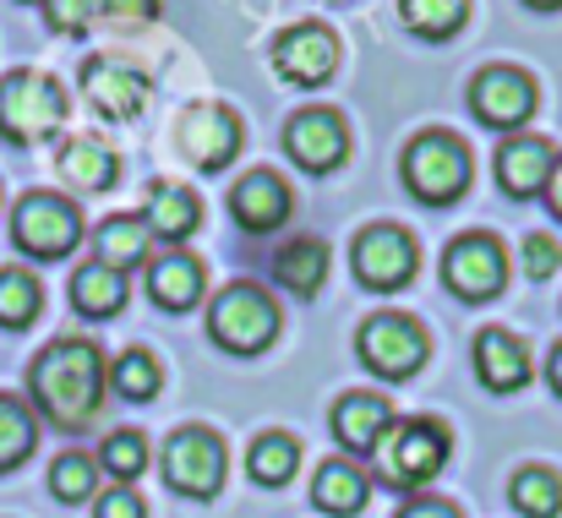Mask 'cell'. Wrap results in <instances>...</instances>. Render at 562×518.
<instances>
[{
	"label": "cell",
	"mask_w": 562,
	"mask_h": 518,
	"mask_svg": "<svg viewBox=\"0 0 562 518\" xmlns=\"http://www.w3.org/2000/svg\"><path fill=\"white\" fill-rule=\"evenodd\" d=\"M295 470H301V437H290V431H262V437H251V448H246V475H251L257 486L279 492V486L295 481Z\"/></svg>",
	"instance_id": "27"
},
{
	"label": "cell",
	"mask_w": 562,
	"mask_h": 518,
	"mask_svg": "<svg viewBox=\"0 0 562 518\" xmlns=\"http://www.w3.org/2000/svg\"><path fill=\"white\" fill-rule=\"evenodd\" d=\"M82 207L60 191H22L11 207V246L33 262H60L82 246Z\"/></svg>",
	"instance_id": "6"
},
{
	"label": "cell",
	"mask_w": 562,
	"mask_h": 518,
	"mask_svg": "<svg viewBox=\"0 0 562 518\" xmlns=\"http://www.w3.org/2000/svg\"><path fill=\"white\" fill-rule=\"evenodd\" d=\"M475 376L486 393H519L530 382V349L508 328H481L475 334Z\"/></svg>",
	"instance_id": "22"
},
{
	"label": "cell",
	"mask_w": 562,
	"mask_h": 518,
	"mask_svg": "<svg viewBox=\"0 0 562 518\" xmlns=\"http://www.w3.org/2000/svg\"><path fill=\"white\" fill-rule=\"evenodd\" d=\"M279 328H284L279 301L251 279H235L207 301V339L224 354H262L279 339Z\"/></svg>",
	"instance_id": "5"
},
{
	"label": "cell",
	"mask_w": 562,
	"mask_h": 518,
	"mask_svg": "<svg viewBox=\"0 0 562 518\" xmlns=\"http://www.w3.org/2000/svg\"><path fill=\"white\" fill-rule=\"evenodd\" d=\"M22 5H44V0H22Z\"/></svg>",
	"instance_id": "43"
},
{
	"label": "cell",
	"mask_w": 562,
	"mask_h": 518,
	"mask_svg": "<svg viewBox=\"0 0 562 518\" xmlns=\"http://www.w3.org/2000/svg\"><path fill=\"white\" fill-rule=\"evenodd\" d=\"M356 360L382 382H409L431 360V334L409 312H372L356 334Z\"/></svg>",
	"instance_id": "7"
},
{
	"label": "cell",
	"mask_w": 562,
	"mask_h": 518,
	"mask_svg": "<svg viewBox=\"0 0 562 518\" xmlns=\"http://www.w3.org/2000/svg\"><path fill=\"white\" fill-rule=\"evenodd\" d=\"M398 415H393V404L372 393V387H356V393H339L334 398V409H328V426H334V437H339V448L350 453V459H372L376 442L387 437V426H393Z\"/></svg>",
	"instance_id": "17"
},
{
	"label": "cell",
	"mask_w": 562,
	"mask_h": 518,
	"mask_svg": "<svg viewBox=\"0 0 562 518\" xmlns=\"http://www.w3.org/2000/svg\"><path fill=\"white\" fill-rule=\"evenodd\" d=\"M398 22L415 33V38H453L464 22H470V0H398Z\"/></svg>",
	"instance_id": "33"
},
{
	"label": "cell",
	"mask_w": 562,
	"mask_h": 518,
	"mask_svg": "<svg viewBox=\"0 0 562 518\" xmlns=\"http://www.w3.org/2000/svg\"><path fill=\"white\" fill-rule=\"evenodd\" d=\"M530 11H562V0H525Z\"/></svg>",
	"instance_id": "42"
},
{
	"label": "cell",
	"mask_w": 562,
	"mask_h": 518,
	"mask_svg": "<svg viewBox=\"0 0 562 518\" xmlns=\"http://www.w3.org/2000/svg\"><path fill=\"white\" fill-rule=\"evenodd\" d=\"M143 224H148L154 246H187L202 229V196L181 180H154L148 202H143Z\"/></svg>",
	"instance_id": "21"
},
{
	"label": "cell",
	"mask_w": 562,
	"mask_h": 518,
	"mask_svg": "<svg viewBox=\"0 0 562 518\" xmlns=\"http://www.w3.org/2000/svg\"><path fill=\"white\" fill-rule=\"evenodd\" d=\"M448 453H453V431L431 415H409L387 426V437L376 442L367 464H372V481H382L387 492L415 497L448 470Z\"/></svg>",
	"instance_id": "2"
},
{
	"label": "cell",
	"mask_w": 562,
	"mask_h": 518,
	"mask_svg": "<svg viewBox=\"0 0 562 518\" xmlns=\"http://www.w3.org/2000/svg\"><path fill=\"white\" fill-rule=\"evenodd\" d=\"M240 143H246V126L229 104H191L181 115V126H176L181 159L207 174L229 170V159H240Z\"/></svg>",
	"instance_id": "14"
},
{
	"label": "cell",
	"mask_w": 562,
	"mask_h": 518,
	"mask_svg": "<svg viewBox=\"0 0 562 518\" xmlns=\"http://www.w3.org/2000/svg\"><path fill=\"white\" fill-rule=\"evenodd\" d=\"M165 486L187 503H207L224 492V470H229V453H224V437L207 431V426H181L165 437Z\"/></svg>",
	"instance_id": "8"
},
{
	"label": "cell",
	"mask_w": 562,
	"mask_h": 518,
	"mask_svg": "<svg viewBox=\"0 0 562 518\" xmlns=\"http://www.w3.org/2000/svg\"><path fill=\"white\" fill-rule=\"evenodd\" d=\"M99 459L93 453H82V448H71V453H60L55 464H49V497L55 503H66V508H82V503H93L104 486H99Z\"/></svg>",
	"instance_id": "32"
},
{
	"label": "cell",
	"mask_w": 562,
	"mask_h": 518,
	"mask_svg": "<svg viewBox=\"0 0 562 518\" xmlns=\"http://www.w3.org/2000/svg\"><path fill=\"white\" fill-rule=\"evenodd\" d=\"M55 174H60L77 196H99V191H110V185L121 180V154H115L104 137L77 132V137H66V143L55 148Z\"/></svg>",
	"instance_id": "20"
},
{
	"label": "cell",
	"mask_w": 562,
	"mask_h": 518,
	"mask_svg": "<svg viewBox=\"0 0 562 518\" xmlns=\"http://www.w3.org/2000/svg\"><path fill=\"white\" fill-rule=\"evenodd\" d=\"M508 503L519 518H558L562 514V475L547 464H525L508 481Z\"/></svg>",
	"instance_id": "31"
},
{
	"label": "cell",
	"mask_w": 562,
	"mask_h": 518,
	"mask_svg": "<svg viewBox=\"0 0 562 518\" xmlns=\"http://www.w3.org/2000/svg\"><path fill=\"white\" fill-rule=\"evenodd\" d=\"M519 257H525V279L530 284H547V279H558L562 268V246L552 240V235H525V246H519Z\"/></svg>",
	"instance_id": "36"
},
{
	"label": "cell",
	"mask_w": 562,
	"mask_h": 518,
	"mask_svg": "<svg viewBox=\"0 0 562 518\" xmlns=\"http://www.w3.org/2000/svg\"><path fill=\"white\" fill-rule=\"evenodd\" d=\"M77 88H82L88 110L115 121V126L137 121L148 110V93H154L148 71H137L132 60H115V55H88L82 71H77Z\"/></svg>",
	"instance_id": "12"
},
{
	"label": "cell",
	"mask_w": 562,
	"mask_h": 518,
	"mask_svg": "<svg viewBox=\"0 0 562 518\" xmlns=\"http://www.w3.org/2000/svg\"><path fill=\"white\" fill-rule=\"evenodd\" d=\"M328 268H334V251H328V240H317V235H295V240H284V246L273 251V279H279L295 301H312V295L328 284Z\"/></svg>",
	"instance_id": "25"
},
{
	"label": "cell",
	"mask_w": 562,
	"mask_h": 518,
	"mask_svg": "<svg viewBox=\"0 0 562 518\" xmlns=\"http://www.w3.org/2000/svg\"><path fill=\"white\" fill-rule=\"evenodd\" d=\"M284 154L301 165L306 174H328L350 159V126L339 110L328 104H312V110H295L284 121Z\"/></svg>",
	"instance_id": "15"
},
{
	"label": "cell",
	"mask_w": 562,
	"mask_h": 518,
	"mask_svg": "<svg viewBox=\"0 0 562 518\" xmlns=\"http://www.w3.org/2000/svg\"><path fill=\"white\" fill-rule=\"evenodd\" d=\"M93 518H148V508H143V497L132 486H104L93 497Z\"/></svg>",
	"instance_id": "38"
},
{
	"label": "cell",
	"mask_w": 562,
	"mask_h": 518,
	"mask_svg": "<svg viewBox=\"0 0 562 518\" xmlns=\"http://www.w3.org/2000/svg\"><path fill=\"white\" fill-rule=\"evenodd\" d=\"M393 518H464L448 497H431V492H415V497H404V508Z\"/></svg>",
	"instance_id": "39"
},
{
	"label": "cell",
	"mask_w": 562,
	"mask_h": 518,
	"mask_svg": "<svg viewBox=\"0 0 562 518\" xmlns=\"http://www.w3.org/2000/svg\"><path fill=\"white\" fill-rule=\"evenodd\" d=\"M290 213H295V191L279 170H251L229 185V218L246 235H273L290 224Z\"/></svg>",
	"instance_id": "16"
},
{
	"label": "cell",
	"mask_w": 562,
	"mask_h": 518,
	"mask_svg": "<svg viewBox=\"0 0 562 518\" xmlns=\"http://www.w3.org/2000/svg\"><path fill=\"white\" fill-rule=\"evenodd\" d=\"M99 470L104 475H115V486H132L148 464H154V448H148V437L137 431V426H121V431H110L104 442H99Z\"/></svg>",
	"instance_id": "34"
},
{
	"label": "cell",
	"mask_w": 562,
	"mask_h": 518,
	"mask_svg": "<svg viewBox=\"0 0 562 518\" xmlns=\"http://www.w3.org/2000/svg\"><path fill=\"white\" fill-rule=\"evenodd\" d=\"M372 503V475L361 470V459H328L312 475V508L328 518H356Z\"/></svg>",
	"instance_id": "24"
},
{
	"label": "cell",
	"mask_w": 562,
	"mask_h": 518,
	"mask_svg": "<svg viewBox=\"0 0 562 518\" xmlns=\"http://www.w3.org/2000/svg\"><path fill=\"white\" fill-rule=\"evenodd\" d=\"M398 180H404V191H409L415 202H426V207H453V202L475 185L470 143H464L459 132H442V126L409 137V148H404V159H398Z\"/></svg>",
	"instance_id": "3"
},
{
	"label": "cell",
	"mask_w": 562,
	"mask_h": 518,
	"mask_svg": "<svg viewBox=\"0 0 562 518\" xmlns=\"http://www.w3.org/2000/svg\"><path fill=\"white\" fill-rule=\"evenodd\" d=\"M44 22L55 33H88L93 22H104V0H44Z\"/></svg>",
	"instance_id": "35"
},
{
	"label": "cell",
	"mask_w": 562,
	"mask_h": 518,
	"mask_svg": "<svg viewBox=\"0 0 562 518\" xmlns=\"http://www.w3.org/2000/svg\"><path fill=\"white\" fill-rule=\"evenodd\" d=\"M350 273H356L361 290L393 295V290H404V284L420 273V246H415V235H409L404 224L376 218V224H367V229L356 235V246H350Z\"/></svg>",
	"instance_id": "9"
},
{
	"label": "cell",
	"mask_w": 562,
	"mask_h": 518,
	"mask_svg": "<svg viewBox=\"0 0 562 518\" xmlns=\"http://www.w3.org/2000/svg\"><path fill=\"white\" fill-rule=\"evenodd\" d=\"M159 387H165V365H159L154 349L137 345V349H121L110 360V393H121L126 404H154Z\"/></svg>",
	"instance_id": "28"
},
{
	"label": "cell",
	"mask_w": 562,
	"mask_h": 518,
	"mask_svg": "<svg viewBox=\"0 0 562 518\" xmlns=\"http://www.w3.org/2000/svg\"><path fill=\"white\" fill-rule=\"evenodd\" d=\"M552 165H558V148L541 137V132H514L497 143V185L514 196V202H530L547 191L552 180Z\"/></svg>",
	"instance_id": "19"
},
{
	"label": "cell",
	"mask_w": 562,
	"mask_h": 518,
	"mask_svg": "<svg viewBox=\"0 0 562 518\" xmlns=\"http://www.w3.org/2000/svg\"><path fill=\"white\" fill-rule=\"evenodd\" d=\"M148 257H154V235H148L143 213H110L93 229V262L132 273V268H148Z\"/></svg>",
	"instance_id": "26"
},
{
	"label": "cell",
	"mask_w": 562,
	"mask_h": 518,
	"mask_svg": "<svg viewBox=\"0 0 562 518\" xmlns=\"http://www.w3.org/2000/svg\"><path fill=\"white\" fill-rule=\"evenodd\" d=\"M339 33L328 22H295L273 38V71L290 88H323L339 71Z\"/></svg>",
	"instance_id": "13"
},
{
	"label": "cell",
	"mask_w": 562,
	"mask_h": 518,
	"mask_svg": "<svg viewBox=\"0 0 562 518\" xmlns=\"http://www.w3.org/2000/svg\"><path fill=\"white\" fill-rule=\"evenodd\" d=\"M110 393V360L82 334L49 339L27 365V409L55 431H82L99 420Z\"/></svg>",
	"instance_id": "1"
},
{
	"label": "cell",
	"mask_w": 562,
	"mask_h": 518,
	"mask_svg": "<svg viewBox=\"0 0 562 518\" xmlns=\"http://www.w3.org/2000/svg\"><path fill=\"white\" fill-rule=\"evenodd\" d=\"M536 77L525 71V66H481L475 77H470V115L481 121V126H492V132H503V137H514V132H525L530 126V115H536Z\"/></svg>",
	"instance_id": "11"
},
{
	"label": "cell",
	"mask_w": 562,
	"mask_h": 518,
	"mask_svg": "<svg viewBox=\"0 0 562 518\" xmlns=\"http://www.w3.org/2000/svg\"><path fill=\"white\" fill-rule=\"evenodd\" d=\"M66 110H71V99H66L60 77L33 71V66H16L0 77V143L38 148L66 126Z\"/></svg>",
	"instance_id": "4"
},
{
	"label": "cell",
	"mask_w": 562,
	"mask_h": 518,
	"mask_svg": "<svg viewBox=\"0 0 562 518\" xmlns=\"http://www.w3.org/2000/svg\"><path fill=\"white\" fill-rule=\"evenodd\" d=\"M541 202L552 207V218H562V154H558V165H552V180H547V191H541Z\"/></svg>",
	"instance_id": "40"
},
{
	"label": "cell",
	"mask_w": 562,
	"mask_h": 518,
	"mask_svg": "<svg viewBox=\"0 0 562 518\" xmlns=\"http://www.w3.org/2000/svg\"><path fill=\"white\" fill-rule=\"evenodd\" d=\"M442 284H448L459 301H470V306L497 301L503 284H508V246H503L492 229H464V235H453L448 251H442Z\"/></svg>",
	"instance_id": "10"
},
{
	"label": "cell",
	"mask_w": 562,
	"mask_h": 518,
	"mask_svg": "<svg viewBox=\"0 0 562 518\" xmlns=\"http://www.w3.org/2000/svg\"><path fill=\"white\" fill-rule=\"evenodd\" d=\"M547 387L562 398V339L552 345V354H547Z\"/></svg>",
	"instance_id": "41"
},
{
	"label": "cell",
	"mask_w": 562,
	"mask_h": 518,
	"mask_svg": "<svg viewBox=\"0 0 562 518\" xmlns=\"http://www.w3.org/2000/svg\"><path fill=\"white\" fill-rule=\"evenodd\" d=\"M38 448V415L27 409V398L0 393V475H11L16 464H27Z\"/></svg>",
	"instance_id": "30"
},
{
	"label": "cell",
	"mask_w": 562,
	"mask_h": 518,
	"mask_svg": "<svg viewBox=\"0 0 562 518\" xmlns=\"http://www.w3.org/2000/svg\"><path fill=\"white\" fill-rule=\"evenodd\" d=\"M38 312H44V284H38V273L33 268H0V328L5 334H22V328H33L38 323Z\"/></svg>",
	"instance_id": "29"
},
{
	"label": "cell",
	"mask_w": 562,
	"mask_h": 518,
	"mask_svg": "<svg viewBox=\"0 0 562 518\" xmlns=\"http://www.w3.org/2000/svg\"><path fill=\"white\" fill-rule=\"evenodd\" d=\"M148 295H154V306L170 312V317L202 306V295H207V268H202V257L187 251V246L154 251V257H148Z\"/></svg>",
	"instance_id": "18"
},
{
	"label": "cell",
	"mask_w": 562,
	"mask_h": 518,
	"mask_svg": "<svg viewBox=\"0 0 562 518\" xmlns=\"http://www.w3.org/2000/svg\"><path fill=\"white\" fill-rule=\"evenodd\" d=\"M66 301H71V312H77V317H88V323H110V317H121V312H126L132 284H126V273H115V268H104V262H93V257H88V262L71 273Z\"/></svg>",
	"instance_id": "23"
},
{
	"label": "cell",
	"mask_w": 562,
	"mask_h": 518,
	"mask_svg": "<svg viewBox=\"0 0 562 518\" xmlns=\"http://www.w3.org/2000/svg\"><path fill=\"white\" fill-rule=\"evenodd\" d=\"M165 16V0H104V22L115 27H154Z\"/></svg>",
	"instance_id": "37"
}]
</instances>
